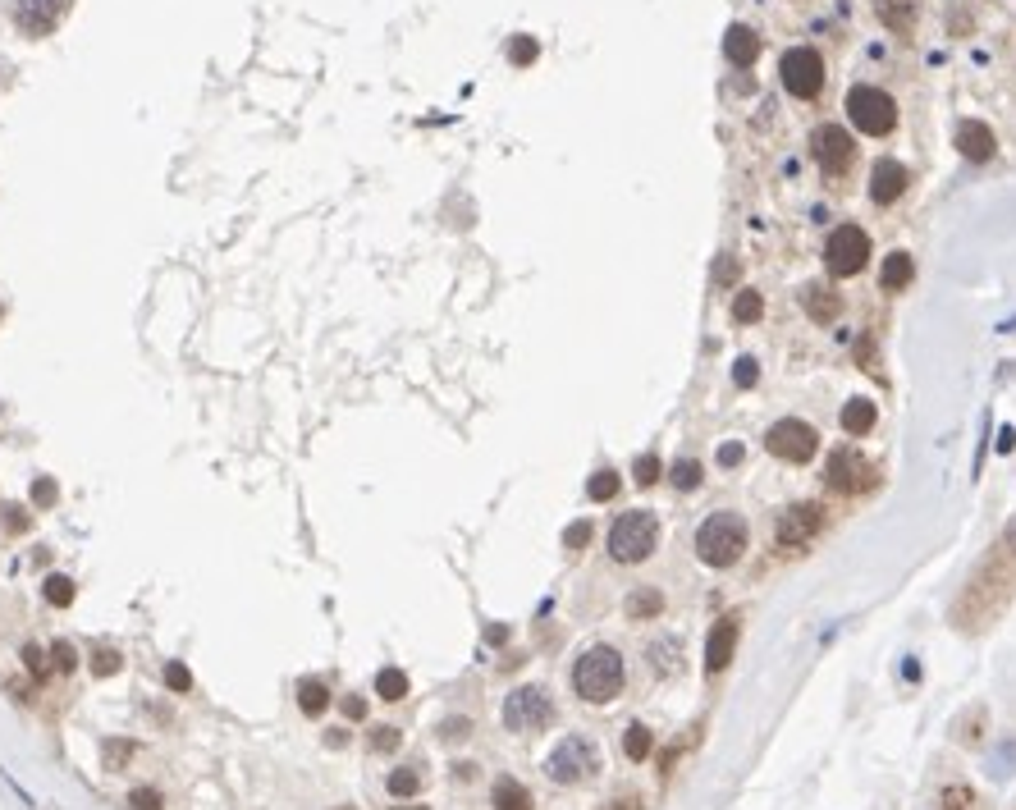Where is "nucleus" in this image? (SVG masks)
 Segmentation results:
<instances>
[{"mask_svg":"<svg viewBox=\"0 0 1016 810\" xmlns=\"http://www.w3.org/2000/svg\"><path fill=\"white\" fill-rule=\"evenodd\" d=\"M1012 600H1016V522L971 568L966 586L957 591V600L948 609V623L957 632H966V637H980V632H989L1012 609Z\"/></svg>","mask_w":1016,"mask_h":810,"instance_id":"obj_1","label":"nucleus"},{"mask_svg":"<svg viewBox=\"0 0 1016 810\" xmlns=\"http://www.w3.org/2000/svg\"><path fill=\"white\" fill-rule=\"evenodd\" d=\"M627 682V669H623V655L614 646H591L577 655L573 664V692L582 696L586 705H609L618 701Z\"/></svg>","mask_w":1016,"mask_h":810,"instance_id":"obj_2","label":"nucleus"},{"mask_svg":"<svg viewBox=\"0 0 1016 810\" xmlns=\"http://www.w3.org/2000/svg\"><path fill=\"white\" fill-rule=\"evenodd\" d=\"M746 550V518L742 513H710L696 527V554L710 568H733Z\"/></svg>","mask_w":1016,"mask_h":810,"instance_id":"obj_3","label":"nucleus"},{"mask_svg":"<svg viewBox=\"0 0 1016 810\" xmlns=\"http://www.w3.org/2000/svg\"><path fill=\"white\" fill-rule=\"evenodd\" d=\"M660 550V518L646 508H632L609 527V559L614 563H646Z\"/></svg>","mask_w":1016,"mask_h":810,"instance_id":"obj_4","label":"nucleus"},{"mask_svg":"<svg viewBox=\"0 0 1016 810\" xmlns=\"http://www.w3.org/2000/svg\"><path fill=\"white\" fill-rule=\"evenodd\" d=\"M847 119L865 138H888L898 129V101L888 97L884 87H870V83H856L847 87Z\"/></svg>","mask_w":1016,"mask_h":810,"instance_id":"obj_5","label":"nucleus"},{"mask_svg":"<svg viewBox=\"0 0 1016 810\" xmlns=\"http://www.w3.org/2000/svg\"><path fill=\"white\" fill-rule=\"evenodd\" d=\"M779 78L783 87H788V97L797 101H815L824 92V55L815 51V46H792V51H783L779 60Z\"/></svg>","mask_w":1016,"mask_h":810,"instance_id":"obj_6","label":"nucleus"},{"mask_svg":"<svg viewBox=\"0 0 1016 810\" xmlns=\"http://www.w3.org/2000/svg\"><path fill=\"white\" fill-rule=\"evenodd\" d=\"M824 266H829V275H838V280L861 275V270L870 266V234H865L861 225H838L829 234V243H824Z\"/></svg>","mask_w":1016,"mask_h":810,"instance_id":"obj_7","label":"nucleus"},{"mask_svg":"<svg viewBox=\"0 0 1016 810\" xmlns=\"http://www.w3.org/2000/svg\"><path fill=\"white\" fill-rule=\"evenodd\" d=\"M824 481H829V490H838V495H865V490L879 486V467L870 463V458H861V449L843 444V449L829 454Z\"/></svg>","mask_w":1016,"mask_h":810,"instance_id":"obj_8","label":"nucleus"},{"mask_svg":"<svg viewBox=\"0 0 1016 810\" xmlns=\"http://www.w3.org/2000/svg\"><path fill=\"white\" fill-rule=\"evenodd\" d=\"M765 449L783 463H811L820 454V431L811 422H801V417H783L765 431Z\"/></svg>","mask_w":1016,"mask_h":810,"instance_id":"obj_9","label":"nucleus"},{"mask_svg":"<svg viewBox=\"0 0 1016 810\" xmlns=\"http://www.w3.org/2000/svg\"><path fill=\"white\" fill-rule=\"evenodd\" d=\"M554 724V701L541 692V687H518V692L504 701V728L508 733H545Z\"/></svg>","mask_w":1016,"mask_h":810,"instance_id":"obj_10","label":"nucleus"},{"mask_svg":"<svg viewBox=\"0 0 1016 810\" xmlns=\"http://www.w3.org/2000/svg\"><path fill=\"white\" fill-rule=\"evenodd\" d=\"M595 769H600V751H595V742H586V737H563L550 751V760H545V774H550L554 783H582Z\"/></svg>","mask_w":1016,"mask_h":810,"instance_id":"obj_11","label":"nucleus"},{"mask_svg":"<svg viewBox=\"0 0 1016 810\" xmlns=\"http://www.w3.org/2000/svg\"><path fill=\"white\" fill-rule=\"evenodd\" d=\"M820 531H824V508L820 504H792L788 513H779L774 536H779L783 550H806Z\"/></svg>","mask_w":1016,"mask_h":810,"instance_id":"obj_12","label":"nucleus"},{"mask_svg":"<svg viewBox=\"0 0 1016 810\" xmlns=\"http://www.w3.org/2000/svg\"><path fill=\"white\" fill-rule=\"evenodd\" d=\"M811 152L815 161L824 165V174H847L856 161V142L847 129H838V124H820V129L811 133Z\"/></svg>","mask_w":1016,"mask_h":810,"instance_id":"obj_13","label":"nucleus"},{"mask_svg":"<svg viewBox=\"0 0 1016 810\" xmlns=\"http://www.w3.org/2000/svg\"><path fill=\"white\" fill-rule=\"evenodd\" d=\"M69 5H74V0H19V5H14V23H19L23 37H46L65 23Z\"/></svg>","mask_w":1016,"mask_h":810,"instance_id":"obj_14","label":"nucleus"},{"mask_svg":"<svg viewBox=\"0 0 1016 810\" xmlns=\"http://www.w3.org/2000/svg\"><path fill=\"white\" fill-rule=\"evenodd\" d=\"M742 641V614H724L705 637V673H724Z\"/></svg>","mask_w":1016,"mask_h":810,"instance_id":"obj_15","label":"nucleus"},{"mask_svg":"<svg viewBox=\"0 0 1016 810\" xmlns=\"http://www.w3.org/2000/svg\"><path fill=\"white\" fill-rule=\"evenodd\" d=\"M911 184V170L902 161H893V156H879L875 170H870V197H875L879 206H893L902 193H907Z\"/></svg>","mask_w":1016,"mask_h":810,"instance_id":"obj_16","label":"nucleus"},{"mask_svg":"<svg viewBox=\"0 0 1016 810\" xmlns=\"http://www.w3.org/2000/svg\"><path fill=\"white\" fill-rule=\"evenodd\" d=\"M957 152L966 156V161H994V152H998V138H994V129L984 124V119H962L957 124Z\"/></svg>","mask_w":1016,"mask_h":810,"instance_id":"obj_17","label":"nucleus"},{"mask_svg":"<svg viewBox=\"0 0 1016 810\" xmlns=\"http://www.w3.org/2000/svg\"><path fill=\"white\" fill-rule=\"evenodd\" d=\"M756 55H760V37L746 28V23H733L724 33V60L733 69H751L756 65Z\"/></svg>","mask_w":1016,"mask_h":810,"instance_id":"obj_18","label":"nucleus"},{"mask_svg":"<svg viewBox=\"0 0 1016 810\" xmlns=\"http://www.w3.org/2000/svg\"><path fill=\"white\" fill-rule=\"evenodd\" d=\"M801 307H806V316H811L815 325H829L843 316V298L833 289H824V284H806V289H801Z\"/></svg>","mask_w":1016,"mask_h":810,"instance_id":"obj_19","label":"nucleus"},{"mask_svg":"<svg viewBox=\"0 0 1016 810\" xmlns=\"http://www.w3.org/2000/svg\"><path fill=\"white\" fill-rule=\"evenodd\" d=\"M984 733H989V710H984V705H971V710H962L952 719V737L962 746H980Z\"/></svg>","mask_w":1016,"mask_h":810,"instance_id":"obj_20","label":"nucleus"},{"mask_svg":"<svg viewBox=\"0 0 1016 810\" xmlns=\"http://www.w3.org/2000/svg\"><path fill=\"white\" fill-rule=\"evenodd\" d=\"M875 403L870 399H852V403H843V417H838V422H843V431L852 435V440H861V435H870L875 431Z\"/></svg>","mask_w":1016,"mask_h":810,"instance_id":"obj_21","label":"nucleus"},{"mask_svg":"<svg viewBox=\"0 0 1016 810\" xmlns=\"http://www.w3.org/2000/svg\"><path fill=\"white\" fill-rule=\"evenodd\" d=\"M934 806H939V810H984L980 806V792H975L971 783H962V778L943 783L939 797H934Z\"/></svg>","mask_w":1016,"mask_h":810,"instance_id":"obj_22","label":"nucleus"},{"mask_svg":"<svg viewBox=\"0 0 1016 810\" xmlns=\"http://www.w3.org/2000/svg\"><path fill=\"white\" fill-rule=\"evenodd\" d=\"M911 275H916V266H911L907 252H893V257L884 261V275H879V284H884V293H898L911 284Z\"/></svg>","mask_w":1016,"mask_h":810,"instance_id":"obj_23","label":"nucleus"},{"mask_svg":"<svg viewBox=\"0 0 1016 810\" xmlns=\"http://www.w3.org/2000/svg\"><path fill=\"white\" fill-rule=\"evenodd\" d=\"M495 810H531V792L518 778H499L495 783Z\"/></svg>","mask_w":1016,"mask_h":810,"instance_id":"obj_24","label":"nucleus"},{"mask_svg":"<svg viewBox=\"0 0 1016 810\" xmlns=\"http://www.w3.org/2000/svg\"><path fill=\"white\" fill-rule=\"evenodd\" d=\"M664 614V595L660 591H632L627 595V618H660Z\"/></svg>","mask_w":1016,"mask_h":810,"instance_id":"obj_25","label":"nucleus"},{"mask_svg":"<svg viewBox=\"0 0 1016 810\" xmlns=\"http://www.w3.org/2000/svg\"><path fill=\"white\" fill-rule=\"evenodd\" d=\"M298 705H303V714H321L330 705V687L321 678H303L298 682Z\"/></svg>","mask_w":1016,"mask_h":810,"instance_id":"obj_26","label":"nucleus"},{"mask_svg":"<svg viewBox=\"0 0 1016 810\" xmlns=\"http://www.w3.org/2000/svg\"><path fill=\"white\" fill-rule=\"evenodd\" d=\"M42 595L46 600H51L55 609H69L74 605V595H78V586H74V577H65V573H51L42 582Z\"/></svg>","mask_w":1016,"mask_h":810,"instance_id":"obj_27","label":"nucleus"},{"mask_svg":"<svg viewBox=\"0 0 1016 810\" xmlns=\"http://www.w3.org/2000/svg\"><path fill=\"white\" fill-rule=\"evenodd\" d=\"M376 696L380 701H403V696H408V673L403 669H380L376 673Z\"/></svg>","mask_w":1016,"mask_h":810,"instance_id":"obj_28","label":"nucleus"},{"mask_svg":"<svg viewBox=\"0 0 1016 810\" xmlns=\"http://www.w3.org/2000/svg\"><path fill=\"white\" fill-rule=\"evenodd\" d=\"M417 792H422V769H417V765L394 769V774H390V797L408 801V797H417Z\"/></svg>","mask_w":1016,"mask_h":810,"instance_id":"obj_29","label":"nucleus"},{"mask_svg":"<svg viewBox=\"0 0 1016 810\" xmlns=\"http://www.w3.org/2000/svg\"><path fill=\"white\" fill-rule=\"evenodd\" d=\"M760 312H765V298H760L756 289H737V298H733V321H737V325H751V321H760Z\"/></svg>","mask_w":1016,"mask_h":810,"instance_id":"obj_30","label":"nucleus"},{"mask_svg":"<svg viewBox=\"0 0 1016 810\" xmlns=\"http://www.w3.org/2000/svg\"><path fill=\"white\" fill-rule=\"evenodd\" d=\"M650 746H655V737H650L646 724H632V728L623 733V751H627V760H637V765L650 756Z\"/></svg>","mask_w":1016,"mask_h":810,"instance_id":"obj_31","label":"nucleus"},{"mask_svg":"<svg viewBox=\"0 0 1016 810\" xmlns=\"http://www.w3.org/2000/svg\"><path fill=\"white\" fill-rule=\"evenodd\" d=\"M879 19H884L893 33L911 37V23H916V14H911V5H893V0H879Z\"/></svg>","mask_w":1016,"mask_h":810,"instance_id":"obj_32","label":"nucleus"},{"mask_svg":"<svg viewBox=\"0 0 1016 810\" xmlns=\"http://www.w3.org/2000/svg\"><path fill=\"white\" fill-rule=\"evenodd\" d=\"M673 486L678 490H701V481H705V467L696 463V458H682V463H673Z\"/></svg>","mask_w":1016,"mask_h":810,"instance_id":"obj_33","label":"nucleus"},{"mask_svg":"<svg viewBox=\"0 0 1016 810\" xmlns=\"http://www.w3.org/2000/svg\"><path fill=\"white\" fill-rule=\"evenodd\" d=\"M586 495H591L595 504H600V499H614L618 495V472L614 467H600V472L586 481Z\"/></svg>","mask_w":1016,"mask_h":810,"instance_id":"obj_34","label":"nucleus"},{"mask_svg":"<svg viewBox=\"0 0 1016 810\" xmlns=\"http://www.w3.org/2000/svg\"><path fill=\"white\" fill-rule=\"evenodd\" d=\"M536 55H541V46H536V37H527V33H518L513 37V46H508V60H513L518 69H527Z\"/></svg>","mask_w":1016,"mask_h":810,"instance_id":"obj_35","label":"nucleus"},{"mask_svg":"<svg viewBox=\"0 0 1016 810\" xmlns=\"http://www.w3.org/2000/svg\"><path fill=\"white\" fill-rule=\"evenodd\" d=\"M165 687H170V692H193V673L184 669V664H179V659H170V664H165Z\"/></svg>","mask_w":1016,"mask_h":810,"instance_id":"obj_36","label":"nucleus"},{"mask_svg":"<svg viewBox=\"0 0 1016 810\" xmlns=\"http://www.w3.org/2000/svg\"><path fill=\"white\" fill-rule=\"evenodd\" d=\"M632 481H637V486H655V481H660V458L655 454L637 458V463H632Z\"/></svg>","mask_w":1016,"mask_h":810,"instance_id":"obj_37","label":"nucleus"},{"mask_svg":"<svg viewBox=\"0 0 1016 810\" xmlns=\"http://www.w3.org/2000/svg\"><path fill=\"white\" fill-rule=\"evenodd\" d=\"M55 499H60V486H55L51 476H37V481H33V504L37 508H51Z\"/></svg>","mask_w":1016,"mask_h":810,"instance_id":"obj_38","label":"nucleus"},{"mask_svg":"<svg viewBox=\"0 0 1016 810\" xmlns=\"http://www.w3.org/2000/svg\"><path fill=\"white\" fill-rule=\"evenodd\" d=\"M51 659H55V669H60V673H74V669H78V650L69 646V641H55V646H51Z\"/></svg>","mask_w":1016,"mask_h":810,"instance_id":"obj_39","label":"nucleus"},{"mask_svg":"<svg viewBox=\"0 0 1016 810\" xmlns=\"http://www.w3.org/2000/svg\"><path fill=\"white\" fill-rule=\"evenodd\" d=\"M119 664H124V659H119V650H97V655H92V673H97V678L119 673Z\"/></svg>","mask_w":1016,"mask_h":810,"instance_id":"obj_40","label":"nucleus"},{"mask_svg":"<svg viewBox=\"0 0 1016 810\" xmlns=\"http://www.w3.org/2000/svg\"><path fill=\"white\" fill-rule=\"evenodd\" d=\"M733 380H737L742 389H746V385H756V380H760V362H756V357H737Z\"/></svg>","mask_w":1016,"mask_h":810,"instance_id":"obj_41","label":"nucleus"},{"mask_svg":"<svg viewBox=\"0 0 1016 810\" xmlns=\"http://www.w3.org/2000/svg\"><path fill=\"white\" fill-rule=\"evenodd\" d=\"M591 531H595L591 522H573V527L563 531V545H568V550H582L586 540H591Z\"/></svg>","mask_w":1016,"mask_h":810,"instance_id":"obj_42","label":"nucleus"},{"mask_svg":"<svg viewBox=\"0 0 1016 810\" xmlns=\"http://www.w3.org/2000/svg\"><path fill=\"white\" fill-rule=\"evenodd\" d=\"M399 742H403L399 728H376V733H371V751H394Z\"/></svg>","mask_w":1016,"mask_h":810,"instance_id":"obj_43","label":"nucleus"},{"mask_svg":"<svg viewBox=\"0 0 1016 810\" xmlns=\"http://www.w3.org/2000/svg\"><path fill=\"white\" fill-rule=\"evenodd\" d=\"M129 806L133 810H161V792H152V788H138L129 797Z\"/></svg>","mask_w":1016,"mask_h":810,"instance_id":"obj_44","label":"nucleus"},{"mask_svg":"<svg viewBox=\"0 0 1016 810\" xmlns=\"http://www.w3.org/2000/svg\"><path fill=\"white\" fill-rule=\"evenodd\" d=\"M23 664H28V669L42 678V673H46V650H42V646H23Z\"/></svg>","mask_w":1016,"mask_h":810,"instance_id":"obj_45","label":"nucleus"},{"mask_svg":"<svg viewBox=\"0 0 1016 810\" xmlns=\"http://www.w3.org/2000/svg\"><path fill=\"white\" fill-rule=\"evenodd\" d=\"M467 733H472V724H467V719H449V724L440 728V737H444V742H463Z\"/></svg>","mask_w":1016,"mask_h":810,"instance_id":"obj_46","label":"nucleus"},{"mask_svg":"<svg viewBox=\"0 0 1016 810\" xmlns=\"http://www.w3.org/2000/svg\"><path fill=\"white\" fill-rule=\"evenodd\" d=\"M742 454H746L742 444H724V449H719V463H724V467H737V463H742Z\"/></svg>","mask_w":1016,"mask_h":810,"instance_id":"obj_47","label":"nucleus"},{"mask_svg":"<svg viewBox=\"0 0 1016 810\" xmlns=\"http://www.w3.org/2000/svg\"><path fill=\"white\" fill-rule=\"evenodd\" d=\"M344 714L348 719H367V701L362 696H344Z\"/></svg>","mask_w":1016,"mask_h":810,"instance_id":"obj_48","label":"nucleus"},{"mask_svg":"<svg viewBox=\"0 0 1016 810\" xmlns=\"http://www.w3.org/2000/svg\"><path fill=\"white\" fill-rule=\"evenodd\" d=\"M733 280H737V261L724 257V261H719V284H733Z\"/></svg>","mask_w":1016,"mask_h":810,"instance_id":"obj_49","label":"nucleus"},{"mask_svg":"<svg viewBox=\"0 0 1016 810\" xmlns=\"http://www.w3.org/2000/svg\"><path fill=\"white\" fill-rule=\"evenodd\" d=\"M5 513H10V518H5V522H10V531H23V527H28V518H23V508H5Z\"/></svg>","mask_w":1016,"mask_h":810,"instance_id":"obj_50","label":"nucleus"},{"mask_svg":"<svg viewBox=\"0 0 1016 810\" xmlns=\"http://www.w3.org/2000/svg\"><path fill=\"white\" fill-rule=\"evenodd\" d=\"M614 810H641V801H637V797H618Z\"/></svg>","mask_w":1016,"mask_h":810,"instance_id":"obj_51","label":"nucleus"},{"mask_svg":"<svg viewBox=\"0 0 1016 810\" xmlns=\"http://www.w3.org/2000/svg\"><path fill=\"white\" fill-rule=\"evenodd\" d=\"M399 810H417V806H399Z\"/></svg>","mask_w":1016,"mask_h":810,"instance_id":"obj_52","label":"nucleus"}]
</instances>
